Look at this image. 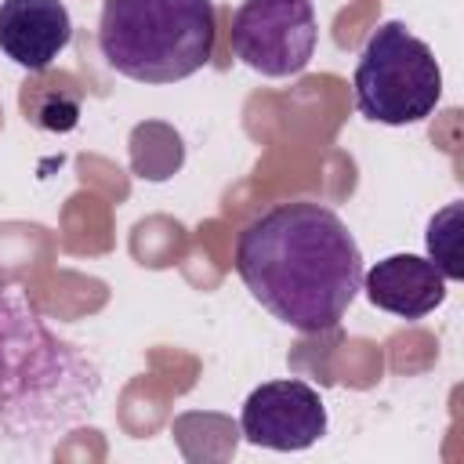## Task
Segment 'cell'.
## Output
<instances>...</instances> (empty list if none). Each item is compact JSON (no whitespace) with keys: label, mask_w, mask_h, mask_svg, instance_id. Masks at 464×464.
<instances>
[{"label":"cell","mask_w":464,"mask_h":464,"mask_svg":"<svg viewBox=\"0 0 464 464\" xmlns=\"http://www.w3.org/2000/svg\"><path fill=\"white\" fill-rule=\"evenodd\" d=\"M362 272L355 236L326 203H276L236 239V276L250 297L301 334L334 330L359 297Z\"/></svg>","instance_id":"cell-1"},{"label":"cell","mask_w":464,"mask_h":464,"mask_svg":"<svg viewBox=\"0 0 464 464\" xmlns=\"http://www.w3.org/2000/svg\"><path fill=\"white\" fill-rule=\"evenodd\" d=\"M98 395L94 359L62 341L18 294L0 290V450L36 453L76 428Z\"/></svg>","instance_id":"cell-2"},{"label":"cell","mask_w":464,"mask_h":464,"mask_svg":"<svg viewBox=\"0 0 464 464\" xmlns=\"http://www.w3.org/2000/svg\"><path fill=\"white\" fill-rule=\"evenodd\" d=\"M214 0H105L102 58L134 83H178L214 58Z\"/></svg>","instance_id":"cell-3"},{"label":"cell","mask_w":464,"mask_h":464,"mask_svg":"<svg viewBox=\"0 0 464 464\" xmlns=\"http://www.w3.org/2000/svg\"><path fill=\"white\" fill-rule=\"evenodd\" d=\"M352 87L359 116L384 127H406L428 120L442 102V69L435 51L413 36L406 22L392 18L366 36Z\"/></svg>","instance_id":"cell-4"},{"label":"cell","mask_w":464,"mask_h":464,"mask_svg":"<svg viewBox=\"0 0 464 464\" xmlns=\"http://www.w3.org/2000/svg\"><path fill=\"white\" fill-rule=\"evenodd\" d=\"M232 54L268 76H297L319 44V22H315V4L312 0H243L232 11V29H228Z\"/></svg>","instance_id":"cell-5"},{"label":"cell","mask_w":464,"mask_h":464,"mask_svg":"<svg viewBox=\"0 0 464 464\" xmlns=\"http://www.w3.org/2000/svg\"><path fill=\"white\" fill-rule=\"evenodd\" d=\"M239 428L243 439L276 453H297L315 446L330 420H326V402L323 395L297 377H283V381H265L257 384L239 413Z\"/></svg>","instance_id":"cell-6"},{"label":"cell","mask_w":464,"mask_h":464,"mask_svg":"<svg viewBox=\"0 0 464 464\" xmlns=\"http://www.w3.org/2000/svg\"><path fill=\"white\" fill-rule=\"evenodd\" d=\"M72 40V18L62 0H0V51L29 69L47 72Z\"/></svg>","instance_id":"cell-7"},{"label":"cell","mask_w":464,"mask_h":464,"mask_svg":"<svg viewBox=\"0 0 464 464\" xmlns=\"http://www.w3.org/2000/svg\"><path fill=\"white\" fill-rule=\"evenodd\" d=\"M446 283L450 279L435 268V261L420 254H392L362 272V290L370 304L399 319L431 315L446 301Z\"/></svg>","instance_id":"cell-8"},{"label":"cell","mask_w":464,"mask_h":464,"mask_svg":"<svg viewBox=\"0 0 464 464\" xmlns=\"http://www.w3.org/2000/svg\"><path fill=\"white\" fill-rule=\"evenodd\" d=\"M22 109H25V120L36 123L40 130H72L80 120V91L72 87L69 76L62 80V87L58 80H36V83H25Z\"/></svg>","instance_id":"cell-9"},{"label":"cell","mask_w":464,"mask_h":464,"mask_svg":"<svg viewBox=\"0 0 464 464\" xmlns=\"http://www.w3.org/2000/svg\"><path fill=\"white\" fill-rule=\"evenodd\" d=\"M460 221H464V207L460 203H446L431 221H428V257L435 261V268L446 279H464V261H460Z\"/></svg>","instance_id":"cell-10"}]
</instances>
